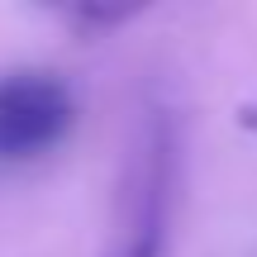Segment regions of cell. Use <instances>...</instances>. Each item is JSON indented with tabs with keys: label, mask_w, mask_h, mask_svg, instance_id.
<instances>
[{
	"label": "cell",
	"mask_w": 257,
	"mask_h": 257,
	"mask_svg": "<svg viewBox=\"0 0 257 257\" xmlns=\"http://www.w3.org/2000/svg\"><path fill=\"white\" fill-rule=\"evenodd\" d=\"M233 124H238L248 138H257V95H252V100H243L238 110H233Z\"/></svg>",
	"instance_id": "obj_4"
},
{
	"label": "cell",
	"mask_w": 257,
	"mask_h": 257,
	"mask_svg": "<svg viewBox=\"0 0 257 257\" xmlns=\"http://www.w3.org/2000/svg\"><path fill=\"white\" fill-rule=\"evenodd\" d=\"M72 15H76V19H91V24H105V29H110V24H124V19L134 15V10H100V5H86V10H72Z\"/></svg>",
	"instance_id": "obj_3"
},
{
	"label": "cell",
	"mask_w": 257,
	"mask_h": 257,
	"mask_svg": "<svg viewBox=\"0 0 257 257\" xmlns=\"http://www.w3.org/2000/svg\"><path fill=\"white\" fill-rule=\"evenodd\" d=\"M76 119L72 86L53 72H5L0 76V157L24 162L67 138Z\"/></svg>",
	"instance_id": "obj_2"
},
{
	"label": "cell",
	"mask_w": 257,
	"mask_h": 257,
	"mask_svg": "<svg viewBox=\"0 0 257 257\" xmlns=\"http://www.w3.org/2000/svg\"><path fill=\"white\" fill-rule=\"evenodd\" d=\"M172 134L162 119L143 128V143L134 148L119 205V233L105 257H162L167 248V214H172Z\"/></svg>",
	"instance_id": "obj_1"
}]
</instances>
